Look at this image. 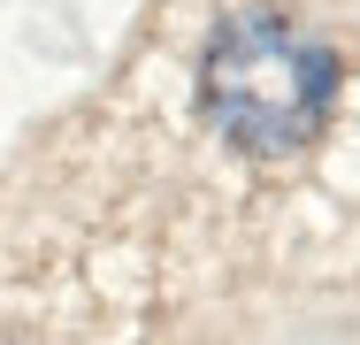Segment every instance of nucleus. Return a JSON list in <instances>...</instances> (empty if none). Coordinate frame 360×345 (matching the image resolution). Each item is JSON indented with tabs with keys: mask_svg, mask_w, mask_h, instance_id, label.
<instances>
[{
	"mask_svg": "<svg viewBox=\"0 0 360 345\" xmlns=\"http://www.w3.org/2000/svg\"><path fill=\"white\" fill-rule=\"evenodd\" d=\"M338 100V54L291 23V15H230L207 39L200 62V108L238 153L253 161H284L299 146H314Z\"/></svg>",
	"mask_w": 360,
	"mask_h": 345,
	"instance_id": "nucleus-1",
	"label": "nucleus"
}]
</instances>
